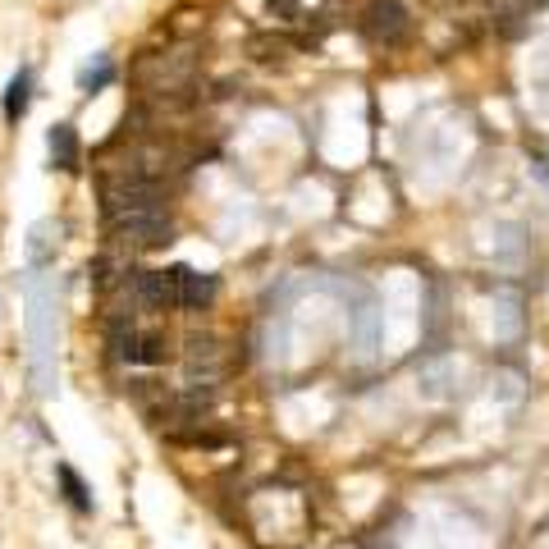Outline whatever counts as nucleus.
Masks as SVG:
<instances>
[{"label":"nucleus","mask_w":549,"mask_h":549,"mask_svg":"<svg viewBox=\"0 0 549 549\" xmlns=\"http://www.w3.org/2000/svg\"><path fill=\"white\" fill-rule=\"evenodd\" d=\"M357 33L376 51H403L412 37V14L403 0H371L362 10V19H357Z\"/></svg>","instance_id":"nucleus-3"},{"label":"nucleus","mask_w":549,"mask_h":549,"mask_svg":"<svg viewBox=\"0 0 549 549\" xmlns=\"http://www.w3.org/2000/svg\"><path fill=\"white\" fill-rule=\"evenodd\" d=\"M371 549H399V545H394V540H376V545H371Z\"/></svg>","instance_id":"nucleus-12"},{"label":"nucleus","mask_w":549,"mask_h":549,"mask_svg":"<svg viewBox=\"0 0 549 549\" xmlns=\"http://www.w3.org/2000/svg\"><path fill=\"white\" fill-rule=\"evenodd\" d=\"M220 298V275H206L193 266H165L161 270V302L165 312H206Z\"/></svg>","instance_id":"nucleus-1"},{"label":"nucleus","mask_w":549,"mask_h":549,"mask_svg":"<svg viewBox=\"0 0 549 549\" xmlns=\"http://www.w3.org/2000/svg\"><path fill=\"white\" fill-rule=\"evenodd\" d=\"M266 5H270V14H275V10H280V14H289V19H298V0H266Z\"/></svg>","instance_id":"nucleus-11"},{"label":"nucleus","mask_w":549,"mask_h":549,"mask_svg":"<svg viewBox=\"0 0 549 549\" xmlns=\"http://www.w3.org/2000/svg\"><path fill=\"white\" fill-rule=\"evenodd\" d=\"M46 151H51L55 170H65V174L83 170V142H78V129L69 124V119H60V124L46 129Z\"/></svg>","instance_id":"nucleus-7"},{"label":"nucleus","mask_w":549,"mask_h":549,"mask_svg":"<svg viewBox=\"0 0 549 549\" xmlns=\"http://www.w3.org/2000/svg\"><path fill=\"white\" fill-rule=\"evenodd\" d=\"M33 87H37V69L33 65H19L0 92V115L5 124H23L28 119V106H33Z\"/></svg>","instance_id":"nucleus-6"},{"label":"nucleus","mask_w":549,"mask_h":549,"mask_svg":"<svg viewBox=\"0 0 549 549\" xmlns=\"http://www.w3.org/2000/svg\"><path fill=\"white\" fill-rule=\"evenodd\" d=\"M225 339L211 330H193L183 339V376L188 385H216L225 376Z\"/></svg>","instance_id":"nucleus-5"},{"label":"nucleus","mask_w":549,"mask_h":549,"mask_svg":"<svg viewBox=\"0 0 549 549\" xmlns=\"http://www.w3.org/2000/svg\"><path fill=\"white\" fill-rule=\"evenodd\" d=\"M106 234L115 238L119 248L151 252V248L174 243V220H170V211H129V216L106 220Z\"/></svg>","instance_id":"nucleus-4"},{"label":"nucleus","mask_w":549,"mask_h":549,"mask_svg":"<svg viewBox=\"0 0 549 549\" xmlns=\"http://www.w3.org/2000/svg\"><path fill=\"white\" fill-rule=\"evenodd\" d=\"M55 481H60V499L74 508L78 517H92L97 513V495H92V485L78 476L74 463H55Z\"/></svg>","instance_id":"nucleus-8"},{"label":"nucleus","mask_w":549,"mask_h":549,"mask_svg":"<svg viewBox=\"0 0 549 549\" xmlns=\"http://www.w3.org/2000/svg\"><path fill=\"white\" fill-rule=\"evenodd\" d=\"M110 353L129 366H161L170 357V344L161 330H142L133 316L110 312Z\"/></svg>","instance_id":"nucleus-2"},{"label":"nucleus","mask_w":549,"mask_h":549,"mask_svg":"<svg viewBox=\"0 0 549 549\" xmlns=\"http://www.w3.org/2000/svg\"><path fill=\"white\" fill-rule=\"evenodd\" d=\"M115 78H119L115 55H110V51H97L92 60H83V65H78V92H83V97H97V92H106Z\"/></svg>","instance_id":"nucleus-10"},{"label":"nucleus","mask_w":549,"mask_h":549,"mask_svg":"<svg viewBox=\"0 0 549 549\" xmlns=\"http://www.w3.org/2000/svg\"><path fill=\"white\" fill-rule=\"evenodd\" d=\"M60 234H65L60 220H37V225L28 229V266H33V270L51 266L55 252H60Z\"/></svg>","instance_id":"nucleus-9"}]
</instances>
